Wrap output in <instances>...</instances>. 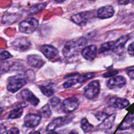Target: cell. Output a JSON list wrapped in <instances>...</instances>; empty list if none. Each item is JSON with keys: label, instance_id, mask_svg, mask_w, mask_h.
I'll use <instances>...</instances> for the list:
<instances>
[{"label": "cell", "instance_id": "obj_1", "mask_svg": "<svg viewBox=\"0 0 134 134\" xmlns=\"http://www.w3.org/2000/svg\"><path fill=\"white\" fill-rule=\"evenodd\" d=\"M87 44V40L85 37L72 39L66 42L63 47V54L67 58L76 56L80 52H82V49Z\"/></svg>", "mask_w": 134, "mask_h": 134}, {"label": "cell", "instance_id": "obj_2", "mask_svg": "<svg viewBox=\"0 0 134 134\" xmlns=\"http://www.w3.org/2000/svg\"><path fill=\"white\" fill-rule=\"evenodd\" d=\"M27 83V80L25 77L19 76H13L9 77L8 84L7 86V90L9 92L14 93L17 92L21 88L25 86Z\"/></svg>", "mask_w": 134, "mask_h": 134}, {"label": "cell", "instance_id": "obj_3", "mask_svg": "<svg viewBox=\"0 0 134 134\" xmlns=\"http://www.w3.org/2000/svg\"><path fill=\"white\" fill-rule=\"evenodd\" d=\"M39 22L37 19L31 17L20 22L19 25V29L21 32L30 34L33 32L37 28Z\"/></svg>", "mask_w": 134, "mask_h": 134}, {"label": "cell", "instance_id": "obj_4", "mask_svg": "<svg viewBox=\"0 0 134 134\" xmlns=\"http://www.w3.org/2000/svg\"><path fill=\"white\" fill-rule=\"evenodd\" d=\"M100 88V86L98 80L91 81L84 88V96L90 100L94 99L98 96Z\"/></svg>", "mask_w": 134, "mask_h": 134}, {"label": "cell", "instance_id": "obj_5", "mask_svg": "<svg viewBox=\"0 0 134 134\" xmlns=\"http://www.w3.org/2000/svg\"><path fill=\"white\" fill-rule=\"evenodd\" d=\"M93 13L92 11L82 12L75 14L71 16V20L76 25L84 27L88 23V21L93 17Z\"/></svg>", "mask_w": 134, "mask_h": 134}, {"label": "cell", "instance_id": "obj_6", "mask_svg": "<svg viewBox=\"0 0 134 134\" xmlns=\"http://www.w3.org/2000/svg\"><path fill=\"white\" fill-rule=\"evenodd\" d=\"M79 107V100L75 97H70L65 99L62 103V110L66 113H70L77 110Z\"/></svg>", "mask_w": 134, "mask_h": 134}, {"label": "cell", "instance_id": "obj_7", "mask_svg": "<svg viewBox=\"0 0 134 134\" xmlns=\"http://www.w3.org/2000/svg\"><path fill=\"white\" fill-rule=\"evenodd\" d=\"M70 121V117L69 116H66V117H59L54 119V120L51 121L50 123L47 125L46 128L47 131H53L55 129L60 127V126L65 125L66 123Z\"/></svg>", "mask_w": 134, "mask_h": 134}, {"label": "cell", "instance_id": "obj_8", "mask_svg": "<svg viewBox=\"0 0 134 134\" xmlns=\"http://www.w3.org/2000/svg\"><path fill=\"white\" fill-rule=\"evenodd\" d=\"M19 95L21 96V98L22 100H24L27 103H30V104L34 106H37L40 103V100L29 89L22 90Z\"/></svg>", "mask_w": 134, "mask_h": 134}, {"label": "cell", "instance_id": "obj_9", "mask_svg": "<svg viewBox=\"0 0 134 134\" xmlns=\"http://www.w3.org/2000/svg\"><path fill=\"white\" fill-rule=\"evenodd\" d=\"M41 115L40 114H34V113L27 114L24 119L25 126L27 128H35L40 124L41 121Z\"/></svg>", "mask_w": 134, "mask_h": 134}, {"label": "cell", "instance_id": "obj_10", "mask_svg": "<svg viewBox=\"0 0 134 134\" xmlns=\"http://www.w3.org/2000/svg\"><path fill=\"white\" fill-rule=\"evenodd\" d=\"M12 44L14 49L20 52L26 51L31 47V42L25 37H20V38L16 39L12 42Z\"/></svg>", "mask_w": 134, "mask_h": 134}, {"label": "cell", "instance_id": "obj_11", "mask_svg": "<svg viewBox=\"0 0 134 134\" xmlns=\"http://www.w3.org/2000/svg\"><path fill=\"white\" fill-rule=\"evenodd\" d=\"M126 84V78L123 76L112 77L108 81L107 86L110 89H116V88H123Z\"/></svg>", "mask_w": 134, "mask_h": 134}, {"label": "cell", "instance_id": "obj_12", "mask_svg": "<svg viewBox=\"0 0 134 134\" xmlns=\"http://www.w3.org/2000/svg\"><path fill=\"white\" fill-rule=\"evenodd\" d=\"M108 103L110 106L112 108H118V109H123L129 106L130 105V102L127 99L118 98V97H113L110 99Z\"/></svg>", "mask_w": 134, "mask_h": 134}, {"label": "cell", "instance_id": "obj_13", "mask_svg": "<svg viewBox=\"0 0 134 134\" xmlns=\"http://www.w3.org/2000/svg\"><path fill=\"white\" fill-rule=\"evenodd\" d=\"M42 53L48 60H52L58 55V49L50 44H44L40 47Z\"/></svg>", "mask_w": 134, "mask_h": 134}, {"label": "cell", "instance_id": "obj_14", "mask_svg": "<svg viewBox=\"0 0 134 134\" xmlns=\"http://www.w3.org/2000/svg\"><path fill=\"white\" fill-rule=\"evenodd\" d=\"M114 9L112 6H104L99 8L97 11V16L100 19H108L113 16L114 14Z\"/></svg>", "mask_w": 134, "mask_h": 134}, {"label": "cell", "instance_id": "obj_15", "mask_svg": "<svg viewBox=\"0 0 134 134\" xmlns=\"http://www.w3.org/2000/svg\"><path fill=\"white\" fill-rule=\"evenodd\" d=\"M82 57L88 61H93L97 55V47L96 45L85 46L82 51Z\"/></svg>", "mask_w": 134, "mask_h": 134}, {"label": "cell", "instance_id": "obj_16", "mask_svg": "<svg viewBox=\"0 0 134 134\" xmlns=\"http://www.w3.org/2000/svg\"><path fill=\"white\" fill-rule=\"evenodd\" d=\"M27 63L32 67L36 68H40L44 65V61L43 59L37 55H30L27 58Z\"/></svg>", "mask_w": 134, "mask_h": 134}, {"label": "cell", "instance_id": "obj_17", "mask_svg": "<svg viewBox=\"0 0 134 134\" xmlns=\"http://www.w3.org/2000/svg\"><path fill=\"white\" fill-rule=\"evenodd\" d=\"M115 119V114L109 115L103 120H102V123L98 126V128L101 130H108L112 127L113 124L114 123Z\"/></svg>", "mask_w": 134, "mask_h": 134}, {"label": "cell", "instance_id": "obj_18", "mask_svg": "<svg viewBox=\"0 0 134 134\" xmlns=\"http://www.w3.org/2000/svg\"><path fill=\"white\" fill-rule=\"evenodd\" d=\"M39 87H40V89L41 90L42 93L47 97H51L55 93L54 85L52 83L43 84V85H40Z\"/></svg>", "mask_w": 134, "mask_h": 134}, {"label": "cell", "instance_id": "obj_19", "mask_svg": "<svg viewBox=\"0 0 134 134\" xmlns=\"http://www.w3.org/2000/svg\"><path fill=\"white\" fill-rule=\"evenodd\" d=\"M129 40V35H124L122 36L121 37L118 39V40L116 42H115L114 43V49L113 50H115V51H118V50H120L122 49L125 47V44L128 42V40Z\"/></svg>", "mask_w": 134, "mask_h": 134}, {"label": "cell", "instance_id": "obj_20", "mask_svg": "<svg viewBox=\"0 0 134 134\" xmlns=\"http://www.w3.org/2000/svg\"><path fill=\"white\" fill-rule=\"evenodd\" d=\"M96 76V74L94 72H88V73H85V74L82 75H77L76 77L77 79V83H82V82H86L88 80L93 78L94 77Z\"/></svg>", "mask_w": 134, "mask_h": 134}, {"label": "cell", "instance_id": "obj_21", "mask_svg": "<svg viewBox=\"0 0 134 134\" xmlns=\"http://www.w3.org/2000/svg\"><path fill=\"white\" fill-rule=\"evenodd\" d=\"M22 113H23V107H16L10 112L9 115V118H10V119L19 118L22 116Z\"/></svg>", "mask_w": 134, "mask_h": 134}, {"label": "cell", "instance_id": "obj_22", "mask_svg": "<svg viewBox=\"0 0 134 134\" xmlns=\"http://www.w3.org/2000/svg\"><path fill=\"white\" fill-rule=\"evenodd\" d=\"M114 43L115 42H108L105 43H103L99 48V53H104V52H108L110 50H113L114 49Z\"/></svg>", "mask_w": 134, "mask_h": 134}, {"label": "cell", "instance_id": "obj_23", "mask_svg": "<svg viewBox=\"0 0 134 134\" xmlns=\"http://www.w3.org/2000/svg\"><path fill=\"white\" fill-rule=\"evenodd\" d=\"M80 126L82 131L85 133H88V132L92 131V130L94 129V126L89 123V121L87 120V118H82L81 121H80Z\"/></svg>", "mask_w": 134, "mask_h": 134}, {"label": "cell", "instance_id": "obj_24", "mask_svg": "<svg viewBox=\"0 0 134 134\" xmlns=\"http://www.w3.org/2000/svg\"><path fill=\"white\" fill-rule=\"evenodd\" d=\"M46 7V4L45 3H41V4H38L36 5L32 6L29 10V14H37L38 12H41L42 9H44Z\"/></svg>", "mask_w": 134, "mask_h": 134}, {"label": "cell", "instance_id": "obj_25", "mask_svg": "<svg viewBox=\"0 0 134 134\" xmlns=\"http://www.w3.org/2000/svg\"><path fill=\"white\" fill-rule=\"evenodd\" d=\"M40 115H41V117H44L45 118H48L51 116L52 112L50 110L49 104H46L40 110Z\"/></svg>", "mask_w": 134, "mask_h": 134}, {"label": "cell", "instance_id": "obj_26", "mask_svg": "<svg viewBox=\"0 0 134 134\" xmlns=\"http://www.w3.org/2000/svg\"><path fill=\"white\" fill-rule=\"evenodd\" d=\"M19 17V15L16 14H5L3 17V22L4 23H9L11 24L12 22H14L16 19Z\"/></svg>", "mask_w": 134, "mask_h": 134}, {"label": "cell", "instance_id": "obj_27", "mask_svg": "<svg viewBox=\"0 0 134 134\" xmlns=\"http://www.w3.org/2000/svg\"><path fill=\"white\" fill-rule=\"evenodd\" d=\"M12 58V55L8 51L4 49H0V60H8Z\"/></svg>", "mask_w": 134, "mask_h": 134}, {"label": "cell", "instance_id": "obj_28", "mask_svg": "<svg viewBox=\"0 0 134 134\" xmlns=\"http://www.w3.org/2000/svg\"><path fill=\"white\" fill-rule=\"evenodd\" d=\"M60 103V99L58 97L54 96L49 100V105L52 107L58 106V105Z\"/></svg>", "mask_w": 134, "mask_h": 134}, {"label": "cell", "instance_id": "obj_29", "mask_svg": "<svg viewBox=\"0 0 134 134\" xmlns=\"http://www.w3.org/2000/svg\"><path fill=\"white\" fill-rule=\"evenodd\" d=\"M118 73V70H110V71L107 72H105V74H103V76L104 77H112L115 75H117Z\"/></svg>", "mask_w": 134, "mask_h": 134}, {"label": "cell", "instance_id": "obj_30", "mask_svg": "<svg viewBox=\"0 0 134 134\" xmlns=\"http://www.w3.org/2000/svg\"><path fill=\"white\" fill-rule=\"evenodd\" d=\"M108 115H108L107 113H105V112H100L96 114V118H98L99 120H103L105 118H107Z\"/></svg>", "mask_w": 134, "mask_h": 134}, {"label": "cell", "instance_id": "obj_31", "mask_svg": "<svg viewBox=\"0 0 134 134\" xmlns=\"http://www.w3.org/2000/svg\"><path fill=\"white\" fill-rule=\"evenodd\" d=\"M128 52L130 55L134 56V42L129 44V46L128 47Z\"/></svg>", "mask_w": 134, "mask_h": 134}, {"label": "cell", "instance_id": "obj_32", "mask_svg": "<svg viewBox=\"0 0 134 134\" xmlns=\"http://www.w3.org/2000/svg\"><path fill=\"white\" fill-rule=\"evenodd\" d=\"M19 130L17 128H12L7 131V134H19Z\"/></svg>", "mask_w": 134, "mask_h": 134}, {"label": "cell", "instance_id": "obj_33", "mask_svg": "<svg viewBox=\"0 0 134 134\" xmlns=\"http://www.w3.org/2000/svg\"><path fill=\"white\" fill-rule=\"evenodd\" d=\"M127 73H128V75H129L131 79H134V68L129 70Z\"/></svg>", "mask_w": 134, "mask_h": 134}, {"label": "cell", "instance_id": "obj_34", "mask_svg": "<svg viewBox=\"0 0 134 134\" xmlns=\"http://www.w3.org/2000/svg\"><path fill=\"white\" fill-rule=\"evenodd\" d=\"M6 131V127L3 124H0V134H4Z\"/></svg>", "mask_w": 134, "mask_h": 134}, {"label": "cell", "instance_id": "obj_35", "mask_svg": "<svg viewBox=\"0 0 134 134\" xmlns=\"http://www.w3.org/2000/svg\"><path fill=\"white\" fill-rule=\"evenodd\" d=\"M118 2L120 4H128L127 0H118Z\"/></svg>", "mask_w": 134, "mask_h": 134}, {"label": "cell", "instance_id": "obj_36", "mask_svg": "<svg viewBox=\"0 0 134 134\" xmlns=\"http://www.w3.org/2000/svg\"><path fill=\"white\" fill-rule=\"evenodd\" d=\"M128 116H129V118H131V119L132 120H134V112L132 114H129V115H128Z\"/></svg>", "mask_w": 134, "mask_h": 134}, {"label": "cell", "instance_id": "obj_37", "mask_svg": "<svg viewBox=\"0 0 134 134\" xmlns=\"http://www.w3.org/2000/svg\"><path fill=\"white\" fill-rule=\"evenodd\" d=\"M68 134H79V133H78L75 130H72V131H71Z\"/></svg>", "mask_w": 134, "mask_h": 134}, {"label": "cell", "instance_id": "obj_38", "mask_svg": "<svg viewBox=\"0 0 134 134\" xmlns=\"http://www.w3.org/2000/svg\"><path fill=\"white\" fill-rule=\"evenodd\" d=\"M55 2H58V3H63V2H65V0H55Z\"/></svg>", "mask_w": 134, "mask_h": 134}, {"label": "cell", "instance_id": "obj_39", "mask_svg": "<svg viewBox=\"0 0 134 134\" xmlns=\"http://www.w3.org/2000/svg\"><path fill=\"white\" fill-rule=\"evenodd\" d=\"M47 134H58V133H57V132H55L53 131H49L48 133H47Z\"/></svg>", "mask_w": 134, "mask_h": 134}, {"label": "cell", "instance_id": "obj_40", "mask_svg": "<svg viewBox=\"0 0 134 134\" xmlns=\"http://www.w3.org/2000/svg\"><path fill=\"white\" fill-rule=\"evenodd\" d=\"M127 2H128V4H129V3L134 4V0H127Z\"/></svg>", "mask_w": 134, "mask_h": 134}, {"label": "cell", "instance_id": "obj_41", "mask_svg": "<svg viewBox=\"0 0 134 134\" xmlns=\"http://www.w3.org/2000/svg\"><path fill=\"white\" fill-rule=\"evenodd\" d=\"M119 134H131V133H129V132H123V133H120Z\"/></svg>", "mask_w": 134, "mask_h": 134}, {"label": "cell", "instance_id": "obj_42", "mask_svg": "<svg viewBox=\"0 0 134 134\" xmlns=\"http://www.w3.org/2000/svg\"><path fill=\"white\" fill-rule=\"evenodd\" d=\"M3 110H4V109H3V108H0V115L2 114V113L3 112Z\"/></svg>", "mask_w": 134, "mask_h": 134}, {"label": "cell", "instance_id": "obj_43", "mask_svg": "<svg viewBox=\"0 0 134 134\" xmlns=\"http://www.w3.org/2000/svg\"><path fill=\"white\" fill-rule=\"evenodd\" d=\"M90 1H93V0H90Z\"/></svg>", "mask_w": 134, "mask_h": 134}]
</instances>
